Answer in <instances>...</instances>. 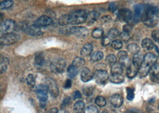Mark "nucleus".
Segmentation results:
<instances>
[{"label":"nucleus","instance_id":"obj_1","mask_svg":"<svg viewBox=\"0 0 159 113\" xmlns=\"http://www.w3.org/2000/svg\"><path fill=\"white\" fill-rule=\"evenodd\" d=\"M141 20L147 27L153 28L159 21V8L156 6L147 7L141 17Z\"/></svg>","mask_w":159,"mask_h":113},{"label":"nucleus","instance_id":"obj_2","mask_svg":"<svg viewBox=\"0 0 159 113\" xmlns=\"http://www.w3.org/2000/svg\"><path fill=\"white\" fill-rule=\"evenodd\" d=\"M88 13L82 10H78L73 11L70 14V24L72 25H80L84 23L87 21Z\"/></svg>","mask_w":159,"mask_h":113},{"label":"nucleus","instance_id":"obj_3","mask_svg":"<svg viewBox=\"0 0 159 113\" xmlns=\"http://www.w3.org/2000/svg\"><path fill=\"white\" fill-rule=\"evenodd\" d=\"M20 38V36L13 32L4 34L1 37V43L4 45H10L18 43Z\"/></svg>","mask_w":159,"mask_h":113},{"label":"nucleus","instance_id":"obj_4","mask_svg":"<svg viewBox=\"0 0 159 113\" xmlns=\"http://www.w3.org/2000/svg\"><path fill=\"white\" fill-rule=\"evenodd\" d=\"M16 28V23L14 20L11 19H7L4 20L1 24V34H7L13 33Z\"/></svg>","mask_w":159,"mask_h":113},{"label":"nucleus","instance_id":"obj_5","mask_svg":"<svg viewBox=\"0 0 159 113\" xmlns=\"http://www.w3.org/2000/svg\"><path fill=\"white\" fill-rule=\"evenodd\" d=\"M66 63L62 58H58L51 63V71L55 73H63L65 71Z\"/></svg>","mask_w":159,"mask_h":113},{"label":"nucleus","instance_id":"obj_6","mask_svg":"<svg viewBox=\"0 0 159 113\" xmlns=\"http://www.w3.org/2000/svg\"><path fill=\"white\" fill-rule=\"evenodd\" d=\"M94 79L98 85H104L109 79V73L105 70H96L94 72Z\"/></svg>","mask_w":159,"mask_h":113},{"label":"nucleus","instance_id":"obj_7","mask_svg":"<svg viewBox=\"0 0 159 113\" xmlns=\"http://www.w3.org/2000/svg\"><path fill=\"white\" fill-rule=\"evenodd\" d=\"M36 97L41 102H45L48 99V88L45 84H39L35 88Z\"/></svg>","mask_w":159,"mask_h":113},{"label":"nucleus","instance_id":"obj_8","mask_svg":"<svg viewBox=\"0 0 159 113\" xmlns=\"http://www.w3.org/2000/svg\"><path fill=\"white\" fill-rule=\"evenodd\" d=\"M45 84L47 86L48 92L50 93L52 97L56 98L58 97L59 95L58 86L53 79L51 78H47L45 80Z\"/></svg>","mask_w":159,"mask_h":113},{"label":"nucleus","instance_id":"obj_9","mask_svg":"<svg viewBox=\"0 0 159 113\" xmlns=\"http://www.w3.org/2000/svg\"><path fill=\"white\" fill-rule=\"evenodd\" d=\"M117 17L120 20L125 23H129L132 20L134 14L129 9L122 8L119 11Z\"/></svg>","mask_w":159,"mask_h":113},{"label":"nucleus","instance_id":"obj_10","mask_svg":"<svg viewBox=\"0 0 159 113\" xmlns=\"http://www.w3.org/2000/svg\"><path fill=\"white\" fill-rule=\"evenodd\" d=\"M70 34H73L78 38L83 39L85 38L89 35L88 29L82 26H73L70 28Z\"/></svg>","mask_w":159,"mask_h":113},{"label":"nucleus","instance_id":"obj_11","mask_svg":"<svg viewBox=\"0 0 159 113\" xmlns=\"http://www.w3.org/2000/svg\"><path fill=\"white\" fill-rule=\"evenodd\" d=\"M25 31L28 35L32 36H38L43 35V32L41 31V28L35 24L25 28Z\"/></svg>","mask_w":159,"mask_h":113},{"label":"nucleus","instance_id":"obj_12","mask_svg":"<svg viewBox=\"0 0 159 113\" xmlns=\"http://www.w3.org/2000/svg\"><path fill=\"white\" fill-rule=\"evenodd\" d=\"M94 78V75L88 67H83L80 70V79L84 82H88Z\"/></svg>","mask_w":159,"mask_h":113},{"label":"nucleus","instance_id":"obj_13","mask_svg":"<svg viewBox=\"0 0 159 113\" xmlns=\"http://www.w3.org/2000/svg\"><path fill=\"white\" fill-rule=\"evenodd\" d=\"M35 25L39 27H45L48 26L52 24V20L48 16H43L39 17L34 23Z\"/></svg>","mask_w":159,"mask_h":113},{"label":"nucleus","instance_id":"obj_14","mask_svg":"<svg viewBox=\"0 0 159 113\" xmlns=\"http://www.w3.org/2000/svg\"><path fill=\"white\" fill-rule=\"evenodd\" d=\"M110 102L111 106L115 108H119L123 104L122 97L119 94H115L110 97Z\"/></svg>","mask_w":159,"mask_h":113},{"label":"nucleus","instance_id":"obj_15","mask_svg":"<svg viewBox=\"0 0 159 113\" xmlns=\"http://www.w3.org/2000/svg\"><path fill=\"white\" fill-rule=\"evenodd\" d=\"M139 69V67H138L135 64L132 63L130 66L127 68V70H126L127 77L129 79L135 78L138 75Z\"/></svg>","mask_w":159,"mask_h":113},{"label":"nucleus","instance_id":"obj_16","mask_svg":"<svg viewBox=\"0 0 159 113\" xmlns=\"http://www.w3.org/2000/svg\"><path fill=\"white\" fill-rule=\"evenodd\" d=\"M150 68H151V66L143 62L138 70V75L139 77L141 78L146 77L150 73Z\"/></svg>","mask_w":159,"mask_h":113},{"label":"nucleus","instance_id":"obj_17","mask_svg":"<svg viewBox=\"0 0 159 113\" xmlns=\"http://www.w3.org/2000/svg\"><path fill=\"white\" fill-rule=\"evenodd\" d=\"M150 75L153 82H157L159 80V65L156 64L152 66L150 70Z\"/></svg>","mask_w":159,"mask_h":113},{"label":"nucleus","instance_id":"obj_18","mask_svg":"<svg viewBox=\"0 0 159 113\" xmlns=\"http://www.w3.org/2000/svg\"><path fill=\"white\" fill-rule=\"evenodd\" d=\"M157 56H156L153 53H147L144 56V62L150 66L152 67V66L156 64L157 61Z\"/></svg>","mask_w":159,"mask_h":113},{"label":"nucleus","instance_id":"obj_19","mask_svg":"<svg viewBox=\"0 0 159 113\" xmlns=\"http://www.w3.org/2000/svg\"><path fill=\"white\" fill-rule=\"evenodd\" d=\"M93 49H94L93 46L91 43H86L81 48L80 54L81 56H89L93 54Z\"/></svg>","mask_w":159,"mask_h":113},{"label":"nucleus","instance_id":"obj_20","mask_svg":"<svg viewBox=\"0 0 159 113\" xmlns=\"http://www.w3.org/2000/svg\"><path fill=\"white\" fill-rule=\"evenodd\" d=\"M123 67L120 64H115L111 67V75H122L123 73Z\"/></svg>","mask_w":159,"mask_h":113},{"label":"nucleus","instance_id":"obj_21","mask_svg":"<svg viewBox=\"0 0 159 113\" xmlns=\"http://www.w3.org/2000/svg\"><path fill=\"white\" fill-rule=\"evenodd\" d=\"M100 16V13L96 11H92L88 13L87 21L88 23H93Z\"/></svg>","mask_w":159,"mask_h":113},{"label":"nucleus","instance_id":"obj_22","mask_svg":"<svg viewBox=\"0 0 159 113\" xmlns=\"http://www.w3.org/2000/svg\"><path fill=\"white\" fill-rule=\"evenodd\" d=\"M85 107V103L82 101H78L74 104L73 110L76 113H84Z\"/></svg>","mask_w":159,"mask_h":113},{"label":"nucleus","instance_id":"obj_23","mask_svg":"<svg viewBox=\"0 0 159 113\" xmlns=\"http://www.w3.org/2000/svg\"><path fill=\"white\" fill-rule=\"evenodd\" d=\"M58 24L60 26H65L69 24H70V15L63 14L58 18Z\"/></svg>","mask_w":159,"mask_h":113},{"label":"nucleus","instance_id":"obj_24","mask_svg":"<svg viewBox=\"0 0 159 113\" xmlns=\"http://www.w3.org/2000/svg\"><path fill=\"white\" fill-rule=\"evenodd\" d=\"M142 47L145 50L150 51L154 48V44L150 39L145 38L142 41Z\"/></svg>","mask_w":159,"mask_h":113},{"label":"nucleus","instance_id":"obj_25","mask_svg":"<svg viewBox=\"0 0 159 113\" xmlns=\"http://www.w3.org/2000/svg\"><path fill=\"white\" fill-rule=\"evenodd\" d=\"M144 56H143L142 54L137 53L134 55L132 58V63L140 67L141 64L144 62Z\"/></svg>","mask_w":159,"mask_h":113},{"label":"nucleus","instance_id":"obj_26","mask_svg":"<svg viewBox=\"0 0 159 113\" xmlns=\"http://www.w3.org/2000/svg\"><path fill=\"white\" fill-rule=\"evenodd\" d=\"M78 72V69L76 67H75L73 64L70 65L67 69V76L68 77L71 79L75 78L77 75Z\"/></svg>","mask_w":159,"mask_h":113},{"label":"nucleus","instance_id":"obj_27","mask_svg":"<svg viewBox=\"0 0 159 113\" xmlns=\"http://www.w3.org/2000/svg\"><path fill=\"white\" fill-rule=\"evenodd\" d=\"M85 61L83 58L77 56L74 58L72 64H73L75 67H76L77 69H79L83 67L85 65Z\"/></svg>","mask_w":159,"mask_h":113},{"label":"nucleus","instance_id":"obj_28","mask_svg":"<svg viewBox=\"0 0 159 113\" xmlns=\"http://www.w3.org/2000/svg\"><path fill=\"white\" fill-rule=\"evenodd\" d=\"M109 79L111 82L113 84H121L124 81V77L122 75H111L109 76Z\"/></svg>","mask_w":159,"mask_h":113},{"label":"nucleus","instance_id":"obj_29","mask_svg":"<svg viewBox=\"0 0 159 113\" xmlns=\"http://www.w3.org/2000/svg\"><path fill=\"white\" fill-rule=\"evenodd\" d=\"M14 4L13 0H6L1 2L0 8L1 10H6L11 8Z\"/></svg>","mask_w":159,"mask_h":113},{"label":"nucleus","instance_id":"obj_30","mask_svg":"<svg viewBox=\"0 0 159 113\" xmlns=\"http://www.w3.org/2000/svg\"><path fill=\"white\" fill-rule=\"evenodd\" d=\"M104 56L103 53L101 51H95L91 55V60L93 62H97L102 59Z\"/></svg>","mask_w":159,"mask_h":113},{"label":"nucleus","instance_id":"obj_31","mask_svg":"<svg viewBox=\"0 0 159 113\" xmlns=\"http://www.w3.org/2000/svg\"><path fill=\"white\" fill-rule=\"evenodd\" d=\"M127 49L128 51L132 54H136L138 53L140 51V47L136 43H130L129 45H128Z\"/></svg>","mask_w":159,"mask_h":113},{"label":"nucleus","instance_id":"obj_32","mask_svg":"<svg viewBox=\"0 0 159 113\" xmlns=\"http://www.w3.org/2000/svg\"><path fill=\"white\" fill-rule=\"evenodd\" d=\"M135 11V19L138 20L141 18L144 11V8L141 5H136L134 7Z\"/></svg>","mask_w":159,"mask_h":113},{"label":"nucleus","instance_id":"obj_33","mask_svg":"<svg viewBox=\"0 0 159 113\" xmlns=\"http://www.w3.org/2000/svg\"><path fill=\"white\" fill-rule=\"evenodd\" d=\"M95 103L97 106L104 107L106 106L107 101L102 96H97L95 99Z\"/></svg>","mask_w":159,"mask_h":113},{"label":"nucleus","instance_id":"obj_34","mask_svg":"<svg viewBox=\"0 0 159 113\" xmlns=\"http://www.w3.org/2000/svg\"><path fill=\"white\" fill-rule=\"evenodd\" d=\"M94 91V88L92 86H84L82 88L83 93L87 97L91 96L93 94Z\"/></svg>","mask_w":159,"mask_h":113},{"label":"nucleus","instance_id":"obj_35","mask_svg":"<svg viewBox=\"0 0 159 113\" xmlns=\"http://www.w3.org/2000/svg\"><path fill=\"white\" fill-rule=\"evenodd\" d=\"M104 34V31L102 29L98 28L94 29L91 33L93 37L95 39H100Z\"/></svg>","mask_w":159,"mask_h":113},{"label":"nucleus","instance_id":"obj_36","mask_svg":"<svg viewBox=\"0 0 159 113\" xmlns=\"http://www.w3.org/2000/svg\"><path fill=\"white\" fill-rule=\"evenodd\" d=\"M105 61H106V63L107 64H108L110 66H112L116 63L117 58L115 55L109 54L106 56Z\"/></svg>","mask_w":159,"mask_h":113},{"label":"nucleus","instance_id":"obj_37","mask_svg":"<svg viewBox=\"0 0 159 113\" xmlns=\"http://www.w3.org/2000/svg\"><path fill=\"white\" fill-rule=\"evenodd\" d=\"M45 63L44 57L42 54H39L36 56L35 58V64L38 67H41Z\"/></svg>","mask_w":159,"mask_h":113},{"label":"nucleus","instance_id":"obj_38","mask_svg":"<svg viewBox=\"0 0 159 113\" xmlns=\"http://www.w3.org/2000/svg\"><path fill=\"white\" fill-rule=\"evenodd\" d=\"M119 35H120L119 32L117 29L111 28L109 30L107 36L109 37L111 39H113L117 38Z\"/></svg>","mask_w":159,"mask_h":113},{"label":"nucleus","instance_id":"obj_39","mask_svg":"<svg viewBox=\"0 0 159 113\" xmlns=\"http://www.w3.org/2000/svg\"><path fill=\"white\" fill-rule=\"evenodd\" d=\"M131 61L130 58L128 57L123 58V59H119V64L124 67V68H128L130 64H131Z\"/></svg>","mask_w":159,"mask_h":113},{"label":"nucleus","instance_id":"obj_40","mask_svg":"<svg viewBox=\"0 0 159 113\" xmlns=\"http://www.w3.org/2000/svg\"><path fill=\"white\" fill-rule=\"evenodd\" d=\"M9 63V60L7 58H4L1 63V74L5 73L7 69V64Z\"/></svg>","mask_w":159,"mask_h":113},{"label":"nucleus","instance_id":"obj_41","mask_svg":"<svg viewBox=\"0 0 159 113\" xmlns=\"http://www.w3.org/2000/svg\"><path fill=\"white\" fill-rule=\"evenodd\" d=\"M111 47L115 50H120L123 47V43H122L121 40H115L111 43Z\"/></svg>","mask_w":159,"mask_h":113},{"label":"nucleus","instance_id":"obj_42","mask_svg":"<svg viewBox=\"0 0 159 113\" xmlns=\"http://www.w3.org/2000/svg\"><path fill=\"white\" fill-rule=\"evenodd\" d=\"M119 37H120V40L124 43H128L130 39L129 33L126 32H124V31L119 35Z\"/></svg>","mask_w":159,"mask_h":113},{"label":"nucleus","instance_id":"obj_43","mask_svg":"<svg viewBox=\"0 0 159 113\" xmlns=\"http://www.w3.org/2000/svg\"><path fill=\"white\" fill-rule=\"evenodd\" d=\"M84 113H99L98 109L93 105H90L86 107L84 110Z\"/></svg>","mask_w":159,"mask_h":113},{"label":"nucleus","instance_id":"obj_44","mask_svg":"<svg viewBox=\"0 0 159 113\" xmlns=\"http://www.w3.org/2000/svg\"><path fill=\"white\" fill-rule=\"evenodd\" d=\"M26 82L28 85L31 86H34L35 85L36 83V80L34 76L32 74H29V75L26 78Z\"/></svg>","mask_w":159,"mask_h":113},{"label":"nucleus","instance_id":"obj_45","mask_svg":"<svg viewBox=\"0 0 159 113\" xmlns=\"http://www.w3.org/2000/svg\"><path fill=\"white\" fill-rule=\"evenodd\" d=\"M126 91H127L126 98H127V99H128L129 101H132L134 98V97H135L134 89L132 88H127Z\"/></svg>","mask_w":159,"mask_h":113},{"label":"nucleus","instance_id":"obj_46","mask_svg":"<svg viewBox=\"0 0 159 113\" xmlns=\"http://www.w3.org/2000/svg\"><path fill=\"white\" fill-rule=\"evenodd\" d=\"M101 43L102 46L107 47L111 43V39L108 36H104L101 39Z\"/></svg>","mask_w":159,"mask_h":113},{"label":"nucleus","instance_id":"obj_47","mask_svg":"<svg viewBox=\"0 0 159 113\" xmlns=\"http://www.w3.org/2000/svg\"><path fill=\"white\" fill-rule=\"evenodd\" d=\"M73 100H76V99H80L82 98V94L79 91H75L73 93Z\"/></svg>","mask_w":159,"mask_h":113},{"label":"nucleus","instance_id":"obj_48","mask_svg":"<svg viewBox=\"0 0 159 113\" xmlns=\"http://www.w3.org/2000/svg\"><path fill=\"white\" fill-rule=\"evenodd\" d=\"M152 39L158 42L159 40V30H154L152 32Z\"/></svg>","mask_w":159,"mask_h":113},{"label":"nucleus","instance_id":"obj_49","mask_svg":"<svg viewBox=\"0 0 159 113\" xmlns=\"http://www.w3.org/2000/svg\"><path fill=\"white\" fill-rule=\"evenodd\" d=\"M117 56L119 59H123L128 57V53L125 51H121L117 54Z\"/></svg>","mask_w":159,"mask_h":113},{"label":"nucleus","instance_id":"obj_50","mask_svg":"<svg viewBox=\"0 0 159 113\" xmlns=\"http://www.w3.org/2000/svg\"><path fill=\"white\" fill-rule=\"evenodd\" d=\"M71 100H72V98L70 97H66L63 100V103H62L61 106H68L70 103Z\"/></svg>","mask_w":159,"mask_h":113},{"label":"nucleus","instance_id":"obj_51","mask_svg":"<svg viewBox=\"0 0 159 113\" xmlns=\"http://www.w3.org/2000/svg\"><path fill=\"white\" fill-rule=\"evenodd\" d=\"M111 20V17H110L109 16H104L101 19V21L102 23H108Z\"/></svg>","mask_w":159,"mask_h":113},{"label":"nucleus","instance_id":"obj_52","mask_svg":"<svg viewBox=\"0 0 159 113\" xmlns=\"http://www.w3.org/2000/svg\"><path fill=\"white\" fill-rule=\"evenodd\" d=\"M72 82L71 80H70V79L66 80L65 85H64L65 88H66V89H69V88H70L72 87Z\"/></svg>","mask_w":159,"mask_h":113},{"label":"nucleus","instance_id":"obj_53","mask_svg":"<svg viewBox=\"0 0 159 113\" xmlns=\"http://www.w3.org/2000/svg\"><path fill=\"white\" fill-rule=\"evenodd\" d=\"M123 29L124 32L129 33L130 31L132 30V26L130 25H126L123 26Z\"/></svg>","mask_w":159,"mask_h":113},{"label":"nucleus","instance_id":"obj_54","mask_svg":"<svg viewBox=\"0 0 159 113\" xmlns=\"http://www.w3.org/2000/svg\"><path fill=\"white\" fill-rule=\"evenodd\" d=\"M116 10H117V6H116V4L114 3H111L109 6V10L110 11L115 12Z\"/></svg>","mask_w":159,"mask_h":113},{"label":"nucleus","instance_id":"obj_55","mask_svg":"<svg viewBox=\"0 0 159 113\" xmlns=\"http://www.w3.org/2000/svg\"><path fill=\"white\" fill-rule=\"evenodd\" d=\"M58 112V108H51L48 111V113H57Z\"/></svg>","mask_w":159,"mask_h":113},{"label":"nucleus","instance_id":"obj_56","mask_svg":"<svg viewBox=\"0 0 159 113\" xmlns=\"http://www.w3.org/2000/svg\"><path fill=\"white\" fill-rule=\"evenodd\" d=\"M6 1V0H1V2H2V1Z\"/></svg>","mask_w":159,"mask_h":113},{"label":"nucleus","instance_id":"obj_57","mask_svg":"<svg viewBox=\"0 0 159 113\" xmlns=\"http://www.w3.org/2000/svg\"><path fill=\"white\" fill-rule=\"evenodd\" d=\"M157 43H159V41H158V42H157Z\"/></svg>","mask_w":159,"mask_h":113},{"label":"nucleus","instance_id":"obj_58","mask_svg":"<svg viewBox=\"0 0 159 113\" xmlns=\"http://www.w3.org/2000/svg\"><path fill=\"white\" fill-rule=\"evenodd\" d=\"M158 108H159V106H158Z\"/></svg>","mask_w":159,"mask_h":113}]
</instances>
